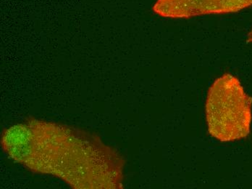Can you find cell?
<instances>
[{
  "label": "cell",
  "mask_w": 252,
  "mask_h": 189,
  "mask_svg": "<svg viewBox=\"0 0 252 189\" xmlns=\"http://www.w3.org/2000/svg\"><path fill=\"white\" fill-rule=\"evenodd\" d=\"M6 154L35 174L55 177L74 189H123L126 161L98 135L28 118L2 132Z\"/></svg>",
  "instance_id": "6da1fadb"
},
{
  "label": "cell",
  "mask_w": 252,
  "mask_h": 189,
  "mask_svg": "<svg viewBox=\"0 0 252 189\" xmlns=\"http://www.w3.org/2000/svg\"><path fill=\"white\" fill-rule=\"evenodd\" d=\"M252 98L241 81L230 74L218 78L210 86L205 104L209 133L222 142L247 138L250 133Z\"/></svg>",
  "instance_id": "7a4b0ae2"
},
{
  "label": "cell",
  "mask_w": 252,
  "mask_h": 189,
  "mask_svg": "<svg viewBox=\"0 0 252 189\" xmlns=\"http://www.w3.org/2000/svg\"><path fill=\"white\" fill-rule=\"evenodd\" d=\"M247 42H252V30L249 32L248 35H247Z\"/></svg>",
  "instance_id": "277c9868"
},
{
  "label": "cell",
  "mask_w": 252,
  "mask_h": 189,
  "mask_svg": "<svg viewBox=\"0 0 252 189\" xmlns=\"http://www.w3.org/2000/svg\"><path fill=\"white\" fill-rule=\"evenodd\" d=\"M252 5V0H157L152 10L162 18H190L237 13Z\"/></svg>",
  "instance_id": "3957f363"
}]
</instances>
